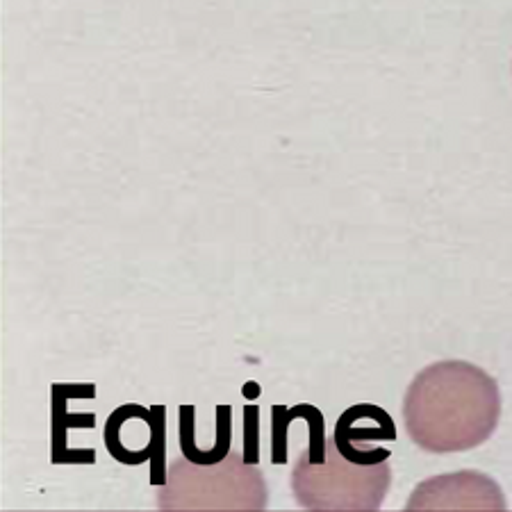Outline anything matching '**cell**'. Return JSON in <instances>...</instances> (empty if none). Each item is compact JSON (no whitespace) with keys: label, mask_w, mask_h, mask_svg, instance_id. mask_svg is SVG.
Returning a JSON list of instances; mask_svg holds the SVG:
<instances>
[{"label":"cell","mask_w":512,"mask_h":512,"mask_svg":"<svg viewBox=\"0 0 512 512\" xmlns=\"http://www.w3.org/2000/svg\"><path fill=\"white\" fill-rule=\"evenodd\" d=\"M396 428L392 417L378 406H369V403H360L346 412H342L340 421H337L335 442H346L360 447L362 442L374 440H394Z\"/></svg>","instance_id":"6"},{"label":"cell","mask_w":512,"mask_h":512,"mask_svg":"<svg viewBox=\"0 0 512 512\" xmlns=\"http://www.w3.org/2000/svg\"><path fill=\"white\" fill-rule=\"evenodd\" d=\"M390 460L362 465L344 458L333 437L326 442V460H310L301 451L292 469L294 501L305 510L317 512H367L378 510L390 492Z\"/></svg>","instance_id":"3"},{"label":"cell","mask_w":512,"mask_h":512,"mask_svg":"<svg viewBox=\"0 0 512 512\" xmlns=\"http://www.w3.org/2000/svg\"><path fill=\"white\" fill-rule=\"evenodd\" d=\"M105 447L121 465L151 460V485L167 483V408L126 403L107 417Z\"/></svg>","instance_id":"4"},{"label":"cell","mask_w":512,"mask_h":512,"mask_svg":"<svg viewBox=\"0 0 512 512\" xmlns=\"http://www.w3.org/2000/svg\"><path fill=\"white\" fill-rule=\"evenodd\" d=\"M271 417H274V424H271V462H274V465H285L287 462V426L299 417H296L294 408H285V406L271 408Z\"/></svg>","instance_id":"7"},{"label":"cell","mask_w":512,"mask_h":512,"mask_svg":"<svg viewBox=\"0 0 512 512\" xmlns=\"http://www.w3.org/2000/svg\"><path fill=\"white\" fill-rule=\"evenodd\" d=\"M499 417L497 381L465 360H442L421 369L403 399L410 440L428 453L481 447L497 431Z\"/></svg>","instance_id":"1"},{"label":"cell","mask_w":512,"mask_h":512,"mask_svg":"<svg viewBox=\"0 0 512 512\" xmlns=\"http://www.w3.org/2000/svg\"><path fill=\"white\" fill-rule=\"evenodd\" d=\"M269 503V487L260 465L244 460V453L230 451L219 462H192L178 458L169 465L167 483L158 492L164 512H260Z\"/></svg>","instance_id":"2"},{"label":"cell","mask_w":512,"mask_h":512,"mask_svg":"<svg viewBox=\"0 0 512 512\" xmlns=\"http://www.w3.org/2000/svg\"><path fill=\"white\" fill-rule=\"evenodd\" d=\"M406 510H506V499L485 474L458 472L419 483Z\"/></svg>","instance_id":"5"}]
</instances>
